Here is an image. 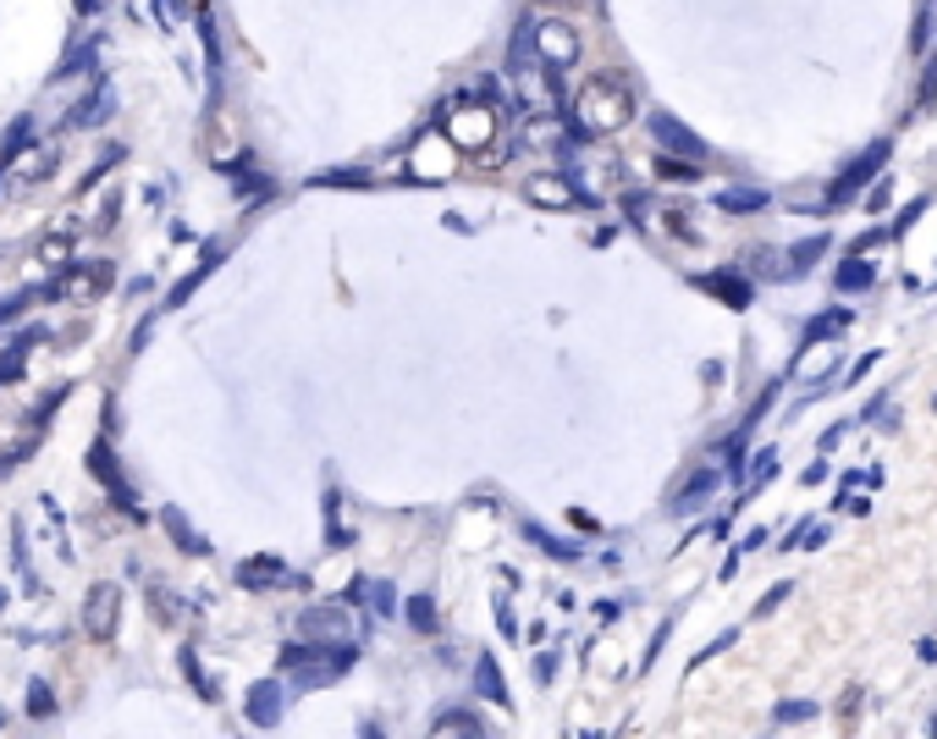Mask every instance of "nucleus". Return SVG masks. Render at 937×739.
Here are the masks:
<instances>
[{
    "instance_id": "25",
    "label": "nucleus",
    "mask_w": 937,
    "mask_h": 739,
    "mask_svg": "<svg viewBox=\"0 0 937 739\" xmlns=\"http://www.w3.org/2000/svg\"><path fill=\"white\" fill-rule=\"evenodd\" d=\"M166 525L177 530V547H188V552H205V541H194V530L183 525V514H177V508H166Z\"/></svg>"
},
{
    "instance_id": "27",
    "label": "nucleus",
    "mask_w": 937,
    "mask_h": 739,
    "mask_svg": "<svg viewBox=\"0 0 937 739\" xmlns=\"http://www.w3.org/2000/svg\"><path fill=\"white\" fill-rule=\"evenodd\" d=\"M783 596H789V585H772V591L761 596V607H756V618H772V613L783 607Z\"/></svg>"
},
{
    "instance_id": "30",
    "label": "nucleus",
    "mask_w": 937,
    "mask_h": 739,
    "mask_svg": "<svg viewBox=\"0 0 937 739\" xmlns=\"http://www.w3.org/2000/svg\"><path fill=\"white\" fill-rule=\"evenodd\" d=\"M188 7H194V12H205V0H188Z\"/></svg>"
},
{
    "instance_id": "26",
    "label": "nucleus",
    "mask_w": 937,
    "mask_h": 739,
    "mask_svg": "<svg viewBox=\"0 0 937 739\" xmlns=\"http://www.w3.org/2000/svg\"><path fill=\"white\" fill-rule=\"evenodd\" d=\"M772 717H778V723H805V717H816V706H811V701H783Z\"/></svg>"
},
{
    "instance_id": "11",
    "label": "nucleus",
    "mask_w": 937,
    "mask_h": 739,
    "mask_svg": "<svg viewBox=\"0 0 937 739\" xmlns=\"http://www.w3.org/2000/svg\"><path fill=\"white\" fill-rule=\"evenodd\" d=\"M849 326H855V315H849V309H822V315L800 331V348H816V342H827V337H844Z\"/></svg>"
},
{
    "instance_id": "14",
    "label": "nucleus",
    "mask_w": 937,
    "mask_h": 739,
    "mask_svg": "<svg viewBox=\"0 0 937 739\" xmlns=\"http://www.w3.org/2000/svg\"><path fill=\"white\" fill-rule=\"evenodd\" d=\"M51 172H56V144H40V150H34L29 161H18V166H12V177H18L23 188H34V183H45Z\"/></svg>"
},
{
    "instance_id": "21",
    "label": "nucleus",
    "mask_w": 937,
    "mask_h": 739,
    "mask_svg": "<svg viewBox=\"0 0 937 739\" xmlns=\"http://www.w3.org/2000/svg\"><path fill=\"white\" fill-rule=\"evenodd\" d=\"M525 536H530L536 547H547L552 558H580V541H558V536H552L547 525H525Z\"/></svg>"
},
{
    "instance_id": "5",
    "label": "nucleus",
    "mask_w": 937,
    "mask_h": 739,
    "mask_svg": "<svg viewBox=\"0 0 937 739\" xmlns=\"http://www.w3.org/2000/svg\"><path fill=\"white\" fill-rule=\"evenodd\" d=\"M536 45H541V62L558 67V73L580 62V34L569 23H536Z\"/></svg>"
},
{
    "instance_id": "24",
    "label": "nucleus",
    "mask_w": 937,
    "mask_h": 739,
    "mask_svg": "<svg viewBox=\"0 0 937 739\" xmlns=\"http://www.w3.org/2000/svg\"><path fill=\"white\" fill-rule=\"evenodd\" d=\"M408 618H414V629H436V602L430 596H408Z\"/></svg>"
},
{
    "instance_id": "19",
    "label": "nucleus",
    "mask_w": 937,
    "mask_h": 739,
    "mask_svg": "<svg viewBox=\"0 0 937 739\" xmlns=\"http://www.w3.org/2000/svg\"><path fill=\"white\" fill-rule=\"evenodd\" d=\"M701 287H712V293H723V298H728L734 309H745V304H750V287H745V282H739L734 271H723V276H701Z\"/></svg>"
},
{
    "instance_id": "2",
    "label": "nucleus",
    "mask_w": 937,
    "mask_h": 739,
    "mask_svg": "<svg viewBox=\"0 0 937 739\" xmlns=\"http://www.w3.org/2000/svg\"><path fill=\"white\" fill-rule=\"evenodd\" d=\"M111 282H117V265H111V260H95V265H67V271H56V282H51V298H62V304H95L100 293H111Z\"/></svg>"
},
{
    "instance_id": "18",
    "label": "nucleus",
    "mask_w": 937,
    "mask_h": 739,
    "mask_svg": "<svg viewBox=\"0 0 937 739\" xmlns=\"http://www.w3.org/2000/svg\"><path fill=\"white\" fill-rule=\"evenodd\" d=\"M304 629H309L315 640L342 635V607H309V613H304Z\"/></svg>"
},
{
    "instance_id": "20",
    "label": "nucleus",
    "mask_w": 937,
    "mask_h": 739,
    "mask_svg": "<svg viewBox=\"0 0 937 739\" xmlns=\"http://www.w3.org/2000/svg\"><path fill=\"white\" fill-rule=\"evenodd\" d=\"M827 254V238H811V243H800V249H789V276H805L816 260Z\"/></svg>"
},
{
    "instance_id": "13",
    "label": "nucleus",
    "mask_w": 937,
    "mask_h": 739,
    "mask_svg": "<svg viewBox=\"0 0 937 739\" xmlns=\"http://www.w3.org/2000/svg\"><path fill=\"white\" fill-rule=\"evenodd\" d=\"M29 144H34V117H18V122L7 128V139H0V172H12V166L23 161Z\"/></svg>"
},
{
    "instance_id": "15",
    "label": "nucleus",
    "mask_w": 937,
    "mask_h": 739,
    "mask_svg": "<svg viewBox=\"0 0 937 739\" xmlns=\"http://www.w3.org/2000/svg\"><path fill=\"white\" fill-rule=\"evenodd\" d=\"M29 353H34V331H29V337H18L7 353H0V387H12V382L23 376V370H29Z\"/></svg>"
},
{
    "instance_id": "4",
    "label": "nucleus",
    "mask_w": 937,
    "mask_h": 739,
    "mask_svg": "<svg viewBox=\"0 0 937 739\" xmlns=\"http://www.w3.org/2000/svg\"><path fill=\"white\" fill-rule=\"evenodd\" d=\"M530 205H541V210H574V205H596V194H580V188H569V177H558V172H541V177H530Z\"/></svg>"
},
{
    "instance_id": "8",
    "label": "nucleus",
    "mask_w": 937,
    "mask_h": 739,
    "mask_svg": "<svg viewBox=\"0 0 937 739\" xmlns=\"http://www.w3.org/2000/svg\"><path fill=\"white\" fill-rule=\"evenodd\" d=\"M73 249H78V227L62 221L56 232H45V238L34 243V260H40L45 271H67V265H73Z\"/></svg>"
},
{
    "instance_id": "10",
    "label": "nucleus",
    "mask_w": 937,
    "mask_h": 739,
    "mask_svg": "<svg viewBox=\"0 0 937 739\" xmlns=\"http://www.w3.org/2000/svg\"><path fill=\"white\" fill-rule=\"evenodd\" d=\"M717 492H723V475H717V470H706V475H695V481H690V486H684L668 508H673V514H695V508H706Z\"/></svg>"
},
{
    "instance_id": "6",
    "label": "nucleus",
    "mask_w": 937,
    "mask_h": 739,
    "mask_svg": "<svg viewBox=\"0 0 937 739\" xmlns=\"http://www.w3.org/2000/svg\"><path fill=\"white\" fill-rule=\"evenodd\" d=\"M882 161H888V139H877V144H871L866 155H855V161L844 166V177L833 183V194H827V205H849V199L860 194V183H866V177H871V172H877Z\"/></svg>"
},
{
    "instance_id": "23",
    "label": "nucleus",
    "mask_w": 937,
    "mask_h": 739,
    "mask_svg": "<svg viewBox=\"0 0 937 739\" xmlns=\"http://www.w3.org/2000/svg\"><path fill=\"white\" fill-rule=\"evenodd\" d=\"M436 734H486V723L463 717V712H447V717H436Z\"/></svg>"
},
{
    "instance_id": "9",
    "label": "nucleus",
    "mask_w": 937,
    "mask_h": 739,
    "mask_svg": "<svg viewBox=\"0 0 937 739\" xmlns=\"http://www.w3.org/2000/svg\"><path fill=\"white\" fill-rule=\"evenodd\" d=\"M238 580L249 585V591H271V585H298V574H287L276 558H249L243 569H238Z\"/></svg>"
},
{
    "instance_id": "7",
    "label": "nucleus",
    "mask_w": 937,
    "mask_h": 739,
    "mask_svg": "<svg viewBox=\"0 0 937 739\" xmlns=\"http://www.w3.org/2000/svg\"><path fill=\"white\" fill-rule=\"evenodd\" d=\"M651 133H657V144L662 150H673V155H690V161H706V144L679 122V117H668V111H651Z\"/></svg>"
},
{
    "instance_id": "3",
    "label": "nucleus",
    "mask_w": 937,
    "mask_h": 739,
    "mask_svg": "<svg viewBox=\"0 0 937 739\" xmlns=\"http://www.w3.org/2000/svg\"><path fill=\"white\" fill-rule=\"evenodd\" d=\"M117 618H122V591L100 580V585L84 596V635L106 646V640H117Z\"/></svg>"
},
{
    "instance_id": "16",
    "label": "nucleus",
    "mask_w": 937,
    "mask_h": 739,
    "mask_svg": "<svg viewBox=\"0 0 937 739\" xmlns=\"http://www.w3.org/2000/svg\"><path fill=\"white\" fill-rule=\"evenodd\" d=\"M833 282H838V293H866V287L877 282V265H871V260H844Z\"/></svg>"
},
{
    "instance_id": "12",
    "label": "nucleus",
    "mask_w": 937,
    "mask_h": 739,
    "mask_svg": "<svg viewBox=\"0 0 937 739\" xmlns=\"http://www.w3.org/2000/svg\"><path fill=\"white\" fill-rule=\"evenodd\" d=\"M249 717H254L260 728H276V717H282V684L260 679V684L249 690Z\"/></svg>"
},
{
    "instance_id": "29",
    "label": "nucleus",
    "mask_w": 937,
    "mask_h": 739,
    "mask_svg": "<svg viewBox=\"0 0 937 739\" xmlns=\"http://www.w3.org/2000/svg\"><path fill=\"white\" fill-rule=\"evenodd\" d=\"M78 12H95V0H78Z\"/></svg>"
},
{
    "instance_id": "28",
    "label": "nucleus",
    "mask_w": 937,
    "mask_h": 739,
    "mask_svg": "<svg viewBox=\"0 0 937 739\" xmlns=\"http://www.w3.org/2000/svg\"><path fill=\"white\" fill-rule=\"evenodd\" d=\"M29 701H34V717H56V701H51V690H45V684H34V690H29Z\"/></svg>"
},
{
    "instance_id": "1",
    "label": "nucleus",
    "mask_w": 937,
    "mask_h": 739,
    "mask_svg": "<svg viewBox=\"0 0 937 739\" xmlns=\"http://www.w3.org/2000/svg\"><path fill=\"white\" fill-rule=\"evenodd\" d=\"M635 117V95L624 89V84H613V78H596L585 95H580V106H574V139L585 144V139H607V133H618L624 122Z\"/></svg>"
},
{
    "instance_id": "17",
    "label": "nucleus",
    "mask_w": 937,
    "mask_h": 739,
    "mask_svg": "<svg viewBox=\"0 0 937 739\" xmlns=\"http://www.w3.org/2000/svg\"><path fill=\"white\" fill-rule=\"evenodd\" d=\"M761 205H767L761 188H728V194H717V210H728V216H750V210H761Z\"/></svg>"
},
{
    "instance_id": "22",
    "label": "nucleus",
    "mask_w": 937,
    "mask_h": 739,
    "mask_svg": "<svg viewBox=\"0 0 937 739\" xmlns=\"http://www.w3.org/2000/svg\"><path fill=\"white\" fill-rule=\"evenodd\" d=\"M475 684H481V695H492L497 706H508V684H503V668H497L492 657L481 662V673H475Z\"/></svg>"
}]
</instances>
